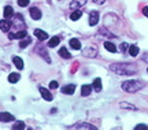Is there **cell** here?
Instances as JSON below:
<instances>
[{
	"label": "cell",
	"mask_w": 148,
	"mask_h": 130,
	"mask_svg": "<svg viewBox=\"0 0 148 130\" xmlns=\"http://www.w3.org/2000/svg\"><path fill=\"white\" fill-rule=\"evenodd\" d=\"M129 53H130V56H137L138 52H140V49H138L137 45H129Z\"/></svg>",
	"instance_id": "7402d4cb"
},
{
	"label": "cell",
	"mask_w": 148,
	"mask_h": 130,
	"mask_svg": "<svg viewBox=\"0 0 148 130\" xmlns=\"http://www.w3.org/2000/svg\"><path fill=\"white\" fill-rule=\"evenodd\" d=\"M12 62H14V64L16 66L18 70H22V68H23V60H22L19 56H14L12 57Z\"/></svg>",
	"instance_id": "ac0fdd59"
},
{
	"label": "cell",
	"mask_w": 148,
	"mask_h": 130,
	"mask_svg": "<svg viewBox=\"0 0 148 130\" xmlns=\"http://www.w3.org/2000/svg\"><path fill=\"white\" fill-rule=\"evenodd\" d=\"M93 1H95L96 4H104V1H106V0H93Z\"/></svg>",
	"instance_id": "836d02e7"
},
{
	"label": "cell",
	"mask_w": 148,
	"mask_h": 130,
	"mask_svg": "<svg viewBox=\"0 0 148 130\" xmlns=\"http://www.w3.org/2000/svg\"><path fill=\"white\" fill-rule=\"evenodd\" d=\"M126 49H129V47H127V44H122V45H121V51H122V52H125Z\"/></svg>",
	"instance_id": "1f68e13d"
},
{
	"label": "cell",
	"mask_w": 148,
	"mask_h": 130,
	"mask_svg": "<svg viewBox=\"0 0 148 130\" xmlns=\"http://www.w3.org/2000/svg\"><path fill=\"white\" fill-rule=\"evenodd\" d=\"M3 15H4L5 19H8V18H11V16L14 15V10H12V7H11V5L4 7V10H3Z\"/></svg>",
	"instance_id": "5bb4252c"
},
{
	"label": "cell",
	"mask_w": 148,
	"mask_h": 130,
	"mask_svg": "<svg viewBox=\"0 0 148 130\" xmlns=\"http://www.w3.org/2000/svg\"><path fill=\"white\" fill-rule=\"evenodd\" d=\"M85 3H86V0H73L71 3H70V8L71 10H77V8H81V7H84Z\"/></svg>",
	"instance_id": "ba28073f"
},
{
	"label": "cell",
	"mask_w": 148,
	"mask_h": 130,
	"mask_svg": "<svg viewBox=\"0 0 148 130\" xmlns=\"http://www.w3.org/2000/svg\"><path fill=\"white\" fill-rule=\"evenodd\" d=\"M73 129H96L93 125H89V123H77V125H74V126H71Z\"/></svg>",
	"instance_id": "e0dca14e"
},
{
	"label": "cell",
	"mask_w": 148,
	"mask_h": 130,
	"mask_svg": "<svg viewBox=\"0 0 148 130\" xmlns=\"http://www.w3.org/2000/svg\"><path fill=\"white\" fill-rule=\"evenodd\" d=\"M92 89H93L92 85H82V88H81V94H82V96H89V94L92 93Z\"/></svg>",
	"instance_id": "9a60e30c"
},
{
	"label": "cell",
	"mask_w": 148,
	"mask_h": 130,
	"mask_svg": "<svg viewBox=\"0 0 148 130\" xmlns=\"http://www.w3.org/2000/svg\"><path fill=\"white\" fill-rule=\"evenodd\" d=\"M29 3H30L29 0H18V5H19V7H27Z\"/></svg>",
	"instance_id": "f1b7e54d"
},
{
	"label": "cell",
	"mask_w": 148,
	"mask_h": 130,
	"mask_svg": "<svg viewBox=\"0 0 148 130\" xmlns=\"http://www.w3.org/2000/svg\"><path fill=\"white\" fill-rule=\"evenodd\" d=\"M14 115L10 112H0V122H14Z\"/></svg>",
	"instance_id": "5b68a950"
},
{
	"label": "cell",
	"mask_w": 148,
	"mask_h": 130,
	"mask_svg": "<svg viewBox=\"0 0 148 130\" xmlns=\"http://www.w3.org/2000/svg\"><path fill=\"white\" fill-rule=\"evenodd\" d=\"M25 127H26V125H25V123H23V122H15V123H14V126H12V129H18V130H21V129H25Z\"/></svg>",
	"instance_id": "4316f807"
},
{
	"label": "cell",
	"mask_w": 148,
	"mask_h": 130,
	"mask_svg": "<svg viewBox=\"0 0 148 130\" xmlns=\"http://www.w3.org/2000/svg\"><path fill=\"white\" fill-rule=\"evenodd\" d=\"M11 26H12V23H11L8 19H1V21H0V30L4 31V33L10 31Z\"/></svg>",
	"instance_id": "3957f363"
},
{
	"label": "cell",
	"mask_w": 148,
	"mask_h": 130,
	"mask_svg": "<svg viewBox=\"0 0 148 130\" xmlns=\"http://www.w3.org/2000/svg\"><path fill=\"white\" fill-rule=\"evenodd\" d=\"M29 12H30V18H32V19H34V21H38V19L41 18V11L38 10L37 7H32Z\"/></svg>",
	"instance_id": "8992f818"
},
{
	"label": "cell",
	"mask_w": 148,
	"mask_h": 130,
	"mask_svg": "<svg viewBox=\"0 0 148 130\" xmlns=\"http://www.w3.org/2000/svg\"><path fill=\"white\" fill-rule=\"evenodd\" d=\"M147 71H148V68H147Z\"/></svg>",
	"instance_id": "e575fe53"
},
{
	"label": "cell",
	"mask_w": 148,
	"mask_h": 130,
	"mask_svg": "<svg viewBox=\"0 0 148 130\" xmlns=\"http://www.w3.org/2000/svg\"><path fill=\"white\" fill-rule=\"evenodd\" d=\"M104 48H106L108 52H116L118 48L115 47V44H112L111 41H104Z\"/></svg>",
	"instance_id": "d6986e66"
},
{
	"label": "cell",
	"mask_w": 148,
	"mask_h": 130,
	"mask_svg": "<svg viewBox=\"0 0 148 130\" xmlns=\"http://www.w3.org/2000/svg\"><path fill=\"white\" fill-rule=\"evenodd\" d=\"M59 86V83L56 82V81H51L49 82V89H56Z\"/></svg>",
	"instance_id": "f546056e"
},
{
	"label": "cell",
	"mask_w": 148,
	"mask_h": 130,
	"mask_svg": "<svg viewBox=\"0 0 148 130\" xmlns=\"http://www.w3.org/2000/svg\"><path fill=\"white\" fill-rule=\"evenodd\" d=\"M74 90H75V85L70 83V85H66V86H63V88H62V93H64V94H73Z\"/></svg>",
	"instance_id": "4fadbf2b"
},
{
	"label": "cell",
	"mask_w": 148,
	"mask_h": 130,
	"mask_svg": "<svg viewBox=\"0 0 148 130\" xmlns=\"http://www.w3.org/2000/svg\"><path fill=\"white\" fill-rule=\"evenodd\" d=\"M92 86H93V89H95L96 92H100V90H101V79H100V78H95V79H93V85H92Z\"/></svg>",
	"instance_id": "603a6c76"
},
{
	"label": "cell",
	"mask_w": 148,
	"mask_h": 130,
	"mask_svg": "<svg viewBox=\"0 0 148 130\" xmlns=\"http://www.w3.org/2000/svg\"><path fill=\"white\" fill-rule=\"evenodd\" d=\"M27 36V33L26 30H19V31H16V33H10V38L11 40H14V38H19V40H22L23 37H26Z\"/></svg>",
	"instance_id": "30bf717a"
},
{
	"label": "cell",
	"mask_w": 148,
	"mask_h": 130,
	"mask_svg": "<svg viewBox=\"0 0 148 130\" xmlns=\"http://www.w3.org/2000/svg\"><path fill=\"white\" fill-rule=\"evenodd\" d=\"M69 44L73 49H81V42H79L78 38H70Z\"/></svg>",
	"instance_id": "2e32d148"
},
{
	"label": "cell",
	"mask_w": 148,
	"mask_h": 130,
	"mask_svg": "<svg viewBox=\"0 0 148 130\" xmlns=\"http://www.w3.org/2000/svg\"><path fill=\"white\" fill-rule=\"evenodd\" d=\"M59 42H60V37L59 36H53L49 38V41H48V47L49 48H55L56 45H59Z\"/></svg>",
	"instance_id": "7c38bea8"
},
{
	"label": "cell",
	"mask_w": 148,
	"mask_h": 130,
	"mask_svg": "<svg viewBox=\"0 0 148 130\" xmlns=\"http://www.w3.org/2000/svg\"><path fill=\"white\" fill-rule=\"evenodd\" d=\"M40 93H41V96H42V99L44 100H47V101H51L52 100V94L49 93V90L48 89H45V88H40Z\"/></svg>",
	"instance_id": "8fae6325"
},
{
	"label": "cell",
	"mask_w": 148,
	"mask_h": 130,
	"mask_svg": "<svg viewBox=\"0 0 148 130\" xmlns=\"http://www.w3.org/2000/svg\"><path fill=\"white\" fill-rule=\"evenodd\" d=\"M119 107H121V108L130 109V111H134V109H136V107H134L133 104H129V103H121V104H119Z\"/></svg>",
	"instance_id": "484cf974"
},
{
	"label": "cell",
	"mask_w": 148,
	"mask_h": 130,
	"mask_svg": "<svg viewBox=\"0 0 148 130\" xmlns=\"http://www.w3.org/2000/svg\"><path fill=\"white\" fill-rule=\"evenodd\" d=\"M59 55L62 57H64V59H70V57H71V55H70L69 51H67V48H64V47H62L59 49Z\"/></svg>",
	"instance_id": "cb8c5ba5"
},
{
	"label": "cell",
	"mask_w": 148,
	"mask_h": 130,
	"mask_svg": "<svg viewBox=\"0 0 148 130\" xmlns=\"http://www.w3.org/2000/svg\"><path fill=\"white\" fill-rule=\"evenodd\" d=\"M143 14H144V15H145V16H148V5H147V7H144V8H143Z\"/></svg>",
	"instance_id": "d6a6232c"
},
{
	"label": "cell",
	"mask_w": 148,
	"mask_h": 130,
	"mask_svg": "<svg viewBox=\"0 0 148 130\" xmlns=\"http://www.w3.org/2000/svg\"><path fill=\"white\" fill-rule=\"evenodd\" d=\"M144 86H145V82L140 81V79H129V81L122 82V89L127 93H134L140 89H143Z\"/></svg>",
	"instance_id": "7a4b0ae2"
},
{
	"label": "cell",
	"mask_w": 148,
	"mask_h": 130,
	"mask_svg": "<svg viewBox=\"0 0 148 130\" xmlns=\"http://www.w3.org/2000/svg\"><path fill=\"white\" fill-rule=\"evenodd\" d=\"M111 71L119 75H133L137 73V67L132 63H114L110 66Z\"/></svg>",
	"instance_id": "6da1fadb"
},
{
	"label": "cell",
	"mask_w": 148,
	"mask_h": 130,
	"mask_svg": "<svg viewBox=\"0 0 148 130\" xmlns=\"http://www.w3.org/2000/svg\"><path fill=\"white\" fill-rule=\"evenodd\" d=\"M134 129H136V130H148V126H145V125H137Z\"/></svg>",
	"instance_id": "4dcf8cb0"
},
{
	"label": "cell",
	"mask_w": 148,
	"mask_h": 130,
	"mask_svg": "<svg viewBox=\"0 0 148 130\" xmlns=\"http://www.w3.org/2000/svg\"><path fill=\"white\" fill-rule=\"evenodd\" d=\"M19 78H21V75H19L18 73H11L10 75H8V82L15 83V82H18V81H19Z\"/></svg>",
	"instance_id": "ffe728a7"
},
{
	"label": "cell",
	"mask_w": 148,
	"mask_h": 130,
	"mask_svg": "<svg viewBox=\"0 0 148 130\" xmlns=\"http://www.w3.org/2000/svg\"><path fill=\"white\" fill-rule=\"evenodd\" d=\"M96 53H97V49H96L95 47H92V45L82 51V55H84V56H88V57H95Z\"/></svg>",
	"instance_id": "277c9868"
},
{
	"label": "cell",
	"mask_w": 148,
	"mask_h": 130,
	"mask_svg": "<svg viewBox=\"0 0 148 130\" xmlns=\"http://www.w3.org/2000/svg\"><path fill=\"white\" fill-rule=\"evenodd\" d=\"M81 15H82V12H81L79 10H75L74 12H71L70 18H71V21H78L79 18H81Z\"/></svg>",
	"instance_id": "d4e9b609"
},
{
	"label": "cell",
	"mask_w": 148,
	"mask_h": 130,
	"mask_svg": "<svg viewBox=\"0 0 148 130\" xmlns=\"http://www.w3.org/2000/svg\"><path fill=\"white\" fill-rule=\"evenodd\" d=\"M97 22H99V12L97 11H92L89 14V25L95 26L97 25Z\"/></svg>",
	"instance_id": "52a82bcc"
},
{
	"label": "cell",
	"mask_w": 148,
	"mask_h": 130,
	"mask_svg": "<svg viewBox=\"0 0 148 130\" xmlns=\"http://www.w3.org/2000/svg\"><path fill=\"white\" fill-rule=\"evenodd\" d=\"M38 52H40V53H41V55H42V57H44V59H45V60H47V62H51V59H49V57H48L47 52H45V49H44V48H40V49H38Z\"/></svg>",
	"instance_id": "83f0119b"
},
{
	"label": "cell",
	"mask_w": 148,
	"mask_h": 130,
	"mask_svg": "<svg viewBox=\"0 0 148 130\" xmlns=\"http://www.w3.org/2000/svg\"><path fill=\"white\" fill-rule=\"evenodd\" d=\"M30 42H32V38L26 36V37H23L21 41H19V47H21V48H26L27 45L30 44Z\"/></svg>",
	"instance_id": "44dd1931"
},
{
	"label": "cell",
	"mask_w": 148,
	"mask_h": 130,
	"mask_svg": "<svg viewBox=\"0 0 148 130\" xmlns=\"http://www.w3.org/2000/svg\"><path fill=\"white\" fill-rule=\"evenodd\" d=\"M34 36L37 37V38H38V40H48V33L47 31H44V30H41V29H36V30H34Z\"/></svg>",
	"instance_id": "9c48e42d"
}]
</instances>
